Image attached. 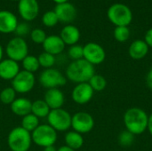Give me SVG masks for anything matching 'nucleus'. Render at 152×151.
<instances>
[{
  "mask_svg": "<svg viewBox=\"0 0 152 151\" xmlns=\"http://www.w3.org/2000/svg\"><path fill=\"white\" fill-rule=\"evenodd\" d=\"M123 120L126 130L133 133L134 136L140 135L148 128L149 115L142 109L133 107L126 109Z\"/></svg>",
  "mask_w": 152,
  "mask_h": 151,
  "instance_id": "obj_1",
  "label": "nucleus"
},
{
  "mask_svg": "<svg viewBox=\"0 0 152 151\" xmlns=\"http://www.w3.org/2000/svg\"><path fill=\"white\" fill-rule=\"evenodd\" d=\"M66 78L69 81L81 84L88 83L90 78L95 74L94 66L85 59L71 61L66 69Z\"/></svg>",
  "mask_w": 152,
  "mask_h": 151,
  "instance_id": "obj_2",
  "label": "nucleus"
},
{
  "mask_svg": "<svg viewBox=\"0 0 152 151\" xmlns=\"http://www.w3.org/2000/svg\"><path fill=\"white\" fill-rule=\"evenodd\" d=\"M32 143L31 133L21 126L12 129L7 136V144L12 151H28Z\"/></svg>",
  "mask_w": 152,
  "mask_h": 151,
  "instance_id": "obj_3",
  "label": "nucleus"
},
{
  "mask_svg": "<svg viewBox=\"0 0 152 151\" xmlns=\"http://www.w3.org/2000/svg\"><path fill=\"white\" fill-rule=\"evenodd\" d=\"M107 16L110 21L116 27H128L133 20V12L131 9L121 3L111 4L107 11Z\"/></svg>",
  "mask_w": 152,
  "mask_h": 151,
  "instance_id": "obj_4",
  "label": "nucleus"
},
{
  "mask_svg": "<svg viewBox=\"0 0 152 151\" xmlns=\"http://www.w3.org/2000/svg\"><path fill=\"white\" fill-rule=\"evenodd\" d=\"M32 142L42 148L48 146H53L58 139L57 132L47 125H39L32 133H31Z\"/></svg>",
  "mask_w": 152,
  "mask_h": 151,
  "instance_id": "obj_5",
  "label": "nucleus"
},
{
  "mask_svg": "<svg viewBox=\"0 0 152 151\" xmlns=\"http://www.w3.org/2000/svg\"><path fill=\"white\" fill-rule=\"evenodd\" d=\"M71 118L69 112L61 108L51 109L47 116V122L56 132H66L71 127Z\"/></svg>",
  "mask_w": 152,
  "mask_h": 151,
  "instance_id": "obj_6",
  "label": "nucleus"
},
{
  "mask_svg": "<svg viewBox=\"0 0 152 151\" xmlns=\"http://www.w3.org/2000/svg\"><path fill=\"white\" fill-rule=\"evenodd\" d=\"M5 53L7 57L17 62L28 55V46L23 37L15 36L9 40L5 46Z\"/></svg>",
  "mask_w": 152,
  "mask_h": 151,
  "instance_id": "obj_7",
  "label": "nucleus"
},
{
  "mask_svg": "<svg viewBox=\"0 0 152 151\" xmlns=\"http://www.w3.org/2000/svg\"><path fill=\"white\" fill-rule=\"evenodd\" d=\"M40 85L48 89L59 88L67 83V78L64 75L56 69H46L39 76Z\"/></svg>",
  "mask_w": 152,
  "mask_h": 151,
  "instance_id": "obj_8",
  "label": "nucleus"
},
{
  "mask_svg": "<svg viewBox=\"0 0 152 151\" xmlns=\"http://www.w3.org/2000/svg\"><path fill=\"white\" fill-rule=\"evenodd\" d=\"M71 127L73 131L81 134L90 133L94 127V119L91 114L86 111L75 113L71 118Z\"/></svg>",
  "mask_w": 152,
  "mask_h": 151,
  "instance_id": "obj_9",
  "label": "nucleus"
},
{
  "mask_svg": "<svg viewBox=\"0 0 152 151\" xmlns=\"http://www.w3.org/2000/svg\"><path fill=\"white\" fill-rule=\"evenodd\" d=\"M36 78L33 73L26 70H20L12 80V87L18 93H29L35 86Z\"/></svg>",
  "mask_w": 152,
  "mask_h": 151,
  "instance_id": "obj_10",
  "label": "nucleus"
},
{
  "mask_svg": "<svg viewBox=\"0 0 152 151\" xmlns=\"http://www.w3.org/2000/svg\"><path fill=\"white\" fill-rule=\"evenodd\" d=\"M84 59L92 65H100L106 59V53L104 48L94 42H89L83 46Z\"/></svg>",
  "mask_w": 152,
  "mask_h": 151,
  "instance_id": "obj_11",
  "label": "nucleus"
},
{
  "mask_svg": "<svg viewBox=\"0 0 152 151\" xmlns=\"http://www.w3.org/2000/svg\"><path fill=\"white\" fill-rule=\"evenodd\" d=\"M18 12L25 21L34 20L39 13V4L37 0H19Z\"/></svg>",
  "mask_w": 152,
  "mask_h": 151,
  "instance_id": "obj_12",
  "label": "nucleus"
},
{
  "mask_svg": "<svg viewBox=\"0 0 152 151\" xmlns=\"http://www.w3.org/2000/svg\"><path fill=\"white\" fill-rule=\"evenodd\" d=\"M94 94V91L88 83L77 84L71 93L72 100L75 103L85 105L91 101Z\"/></svg>",
  "mask_w": 152,
  "mask_h": 151,
  "instance_id": "obj_13",
  "label": "nucleus"
},
{
  "mask_svg": "<svg viewBox=\"0 0 152 151\" xmlns=\"http://www.w3.org/2000/svg\"><path fill=\"white\" fill-rule=\"evenodd\" d=\"M59 21L63 23H69L73 21L77 16V9L75 5L69 2L57 4L53 9Z\"/></svg>",
  "mask_w": 152,
  "mask_h": 151,
  "instance_id": "obj_14",
  "label": "nucleus"
},
{
  "mask_svg": "<svg viewBox=\"0 0 152 151\" xmlns=\"http://www.w3.org/2000/svg\"><path fill=\"white\" fill-rule=\"evenodd\" d=\"M17 16L11 11H0V33L10 34L15 31L18 25Z\"/></svg>",
  "mask_w": 152,
  "mask_h": 151,
  "instance_id": "obj_15",
  "label": "nucleus"
},
{
  "mask_svg": "<svg viewBox=\"0 0 152 151\" xmlns=\"http://www.w3.org/2000/svg\"><path fill=\"white\" fill-rule=\"evenodd\" d=\"M42 44H43L44 52H46L54 56L61 54L64 51L66 46L61 36L57 35L47 36L45 42Z\"/></svg>",
  "mask_w": 152,
  "mask_h": 151,
  "instance_id": "obj_16",
  "label": "nucleus"
},
{
  "mask_svg": "<svg viewBox=\"0 0 152 151\" xmlns=\"http://www.w3.org/2000/svg\"><path fill=\"white\" fill-rule=\"evenodd\" d=\"M20 71L17 61L9 58L0 61V78L4 80H12Z\"/></svg>",
  "mask_w": 152,
  "mask_h": 151,
  "instance_id": "obj_17",
  "label": "nucleus"
},
{
  "mask_svg": "<svg viewBox=\"0 0 152 151\" xmlns=\"http://www.w3.org/2000/svg\"><path fill=\"white\" fill-rule=\"evenodd\" d=\"M44 101L49 106L50 109H57L62 108L65 102V97L61 89L53 88L45 92Z\"/></svg>",
  "mask_w": 152,
  "mask_h": 151,
  "instance_id": "obj_18",
  "label": "nucleus"
},
{
  "mask_svg": "<svg viewBox=\"0 0 152 151\" xmlns=\"http://www.w3.org/2000/svg\"><path fill=\"white\" fill-rule=\"evenodd\" d=\"M60 36L64 42L65 44L67 45H74L77 44V42L80 39V30L78 29L77 27L71 25V24H67L64 26L60 33Z\"/></svg>",
  "mask_w": 152,
  "mask_h": 151,
  "instance_id": "obj_19",
  "label": "nucleus"
},
{
  "mask_svg": "<svg viewBox=\"0 0 152 151\" xmlns=\"http://www.w3.org/2000/svg\"><path fill=\"white\" fill-rule=\"evenodd\" d=\"M149 50L150 47L144 40L137 39L132 42V44H130L128 48V54L133 60L140 61L146 57L149 53Z\"/></svg>",
  "mask_w": 152,
  "mask_h": 151,
  "instance_id": "obj_20",
  "label": "nucleus"
},
{
  "mask_svg": "<svg viewBox=\"0 0 152 151\" xmlns=\"http://www.w3.org/2000/svg\"><path fill=\"white\" fill-rule=\"evenodd\" d=\"M12 112L18 117H25L31 113L32 101L27 98H16L15 101L10 105Z\"/></svg>",
  "mask_w": 152,
  "mask_h": 151,
  "instance_id": "obj_21",
  "label": "nucleus"
},
{
  "mask_svg": "<svg viewBox=\"0 0 152 151\" xmlns=\"http://www.w3.org/2000/svg\"><path fill=\"white\" fill-rule=\"evenodd\" d=\"M65 143L66 146L69 147L74 150H77L82 148L84 145V137L81 133L75 131H69L65 135Z\"/></svg>",
  "mask_w": 152,
  "mask_h": 151,
  "instance_id": "obj_22",
  "label": "nucleus"
},
{
  "mask_svg": "<svg viewBox=\"0 0 152 151\" xmlns=\"http://www.w3.org/2000/svg\"><path fill=\"white\" fill-rule=\"evenodd\" d=\"M51 109L44 100H37L32 102L31 113L38 118L47 117Z\"/></svg>",
  "mask_w": 152,
  "mask_h": 151,
  "instance_id": "obj_23",
  "label": "nucleus"
},
{
  "mask_svg": "<svg viewBox=\"0 0 152 151\" xmlns=\"http://www.w3.org/2000/svg\"><path fill=\"white\" fill-rule=\"evenodd\" d=\"M21 63H22L23 70H26V71L33 73V74L36 71H37L38 69L40 68L38 59H37V57H36L34 55H29V54L27 55L22 60Z\"/></svg>",
  "mask_w": 152,
  "mask_h": 151,
  "instance_id": "obj_24",
  "label": "nucleus"
},
{
  "mask_svg": "<svg viewBox=\"0 0 152 151\" xmlns=\"http://www.w3.org/2000/svg\"><path fill=\"white\" fill-rule=\"evenodd\" d=\"M39 125V118L37 117L35 115H33L32 113L25 116L22 117L21 120V125L20 126L25 129L26 131L29 132L30 133Z\"/></svg>",
  "mask_w": 152,
  "mask_h": 151,
  "instance_id": "obj_25",
  "label": "nucleus"
},
{
  "mask_svg": "<svg viewBox=\"0 0 152 151\" xmlns=\"http://www.w3.org/2000/svg\"><path fill=\"white\" fill-rule=\"evenodd\" d=\"M88 84L91 85V87L94 92H102L107 86V80L103 76L99 74H94L88 81Z\"/></svg>",
  "mask_w": 152,
  "mask_h": 151,
  "instance_id": "obj_26",
  "label": "nucleus"
},
{
  "mask_svg": "<svg viewBox=\"0 0 152 151\" xmlns=\"http://www.w3.org/2000/svg\"><path fill=\"white\" fill-rule=\"evenodd\" d=\"M16 92L11 87H5L0 93V101L5 105H11L16 99Z\"/></svg>",
  "mask_w": 152,
  "mask_h": 151,
  "instance_id": "obj_27",
  "label": "nucleus"
},
{
  "mask_svg": "<svg viewBox=\"0 0 152 151\" xmlns=\"http://www.w3.org/2000/svg\"><path fill=\"white\" fill-rule=\"evenodd\" d=\"M37 59H38L40 67H43L45 69L53 68V66L55 64V61H56L55 56L53 54H50L46 52H43L42 53H40L39 56L37 57Z\"/></svg>",
  "mask_w": 152,
  "mask_h": 151,
  "instance_id": "obj_28",
  "label": "nucleus"
},
{
  "mask_svg": "<svg viewBox=\"0 0 152 151\" xmlns=\"http://www.w3.org/2000/svg\"><path fill=\"white\" fill-rule=\"evenodd\" d=\"M130 34L131 33L128 27H116L114 29V38L119 43L126 42L130 37Z\"/></svg>",
  "mask_w": 152,
  "mask_h": 151,
  "instance_id": "obj_29",
  "label": "nucleus"
},
{
  "mask_svg": "<svg viewBox=\"0 0 152 151\" xmlns=\"http://www.w3.org/2000/svg\"><path fill=\"white\" fill-rule=\"evenodd\" d=\"M42 22L45 27L53 28L59 22V19L53 10L46 11L42 16Z\"/></svg>",
  "mask_w": 152,
  "mask_h": 151,
  "instance_id": "obj_30",
  "label": "nucleus"
},
{
  "mask_svg": "<svg viewBox=\"0 0 152 151\" xmlns=\"http://www.w3.org/2000/svg\"><path fill=\"white\" fill-rule=\"evenodd\" d=\"M68 56L69 59L73 61H77L84 59V49L83 46L80 44H74L69 46L68 50Z\"/></svg>",
  "mask_w": 152,
  "mask_h": 151,
  "instance_id": "obj_31",
  "label": "nucleus"
},
{
  "mask_svg": "<svg viewBox=\"0 0 152 151\" xmlns=\"http://www.w3.org/2000/svg\"><path fill=\"white\" fill-rule=\"evenodd\" d=\"M134 135L128 132L127 130H125L121 132L118 135V143L122 147H130L134 142Z\"/></svg>",
  "mask_w": 152,
  "mask_h": 151,
  "instance_id": "obj_32",
  "label": "nucleus"
},
{
  "mask_svg": "<svg viewBox=\"0 0 152 151\" xmlns=\"http://www.w3.org/2000/svg\"><path fill=\"white\" fill-rule=\"evenodd\" d=\"M29 36H30V39L32 40V42H34L35 44H42L47 36L45 34V31L39 28H33L30 31Z\"/></svg>",
  "mask_w": 152,
  "mask_h": 151,
  "instance_id": "obj_33",
  "label": "nucleus"
},
{
  "mask_svg": "<svg viewBox=\"0 0 152 151\" xmlns=\"http://www.w3.org/2000/svg\"><path fill=\"white\" fill-rule=\"evenodd\" d=\"M30 27L29 25L25 21V22H20V23H18L17 25V28L15 29V33L17 35V36H20V37H23L24 36L28 35L30 33Z\"/></svg>",
  "mask_w": 152,
  "mask_h": 151,
  "instance_id": "obj_34",
  "label": "nucleus"
},
{
  "mask_svg": "<svg viewBox=\"0 0 152 151\" xmlns=\"http://www.w3.org/2000/svg\"><path fill=\"white\" fill-rule=\"evenodd\" d=\"M144 41H145V43L148 44L149 47H151L152 48V28H150V29L145 33Z\"/></svg>",
  "mask_w": 152,
  "mask_h": 151,
  "instance_id": "obj_35",
  "label": "nucleus"
},
{
  "mask_svg": "<svg viewBox=\"0 0 152 151\" xmlns=\"http://www.w3.org/2000/svg\"><path fill=\"white\" fill-rule=\"evenodd\" d=\"M146 85L151 90H152V68L146 76Z\"/></svg>",
  "mask_w": 152,
  "mask_h": 151,
  "instance_id": "obj_36",
  "label": "nucleus"
},
{
  "mask_svg": "<svg viewBox=\"0 0 152 151\" xmlns=\"http://www.w3.org/2000/svg\"><path fill=\"white\" fill-rule=\"evenodd\" d=\"M147 130L149 131L150 134L152 136V113L149 116V122H148V128Z\"/></svg>",
  "mask_w": 152,
  "mask_h": 151,
  "instance_id": "obj_37",
  "label": "nucleus"
},
{
  "mask_svg": "<svg viewBox=\"0 0 152 151\" xmlns=\"http://www.w3.org/2000/svg\"><path fill=\"white\" fill-rule=\"evenodd\" d=\"M57 151H76L74 150H72V149H70L69 147H68V146H66V145H64V146H61V147H60Z\"/></svg>",
  "mask_w": 152,
  "mask_h": 151,
  "instance_id": "obj_38",
  "label": "nucleus"
},
{
  "mask_svg": "<svg viewBox=\"0 0 152 151\" xmlns=\"http://www.w3.org/2000/svg\"><path fill=\"white\" fill-rule=\"evenodd\" d=\"M44 151H57V149L55 148V146H48L44 148Z\"/></svg>",
  "mask_w": 152,
  "mask_h": 151,
  "instance_id": "obj_39",
  "label": "nucleus"
},
{
  "mask_svg": "<svg viewBox=\"0 0 152 151\" xmlns=\"http://www.w3.org/2000/svg\"><path fill=\"white\" fill-rule=\"evenodd\" d=\"M3 56H4V49H3V46L0 44V61L3 60Z\"/></svg>",
  "mask_w": 152,
  "mask_h": 151,
  "instance_id": "obj_40",
  "label": "nucleus"
},
{
  "mask_svg": "<svg viewBox=\"0 0 152 151\" xmlns=\"http://www.w3.org/2000/svg\"><path fill=\"white\" fill-rule=\"evenodd\" d=\"M54 3H56V4H62V3H67V2H69V0H53Z\"/></svg>",
  "mask_w": 152,
  "mask_h": 151,
  "instance_id": "obj_41",
  "label": "nucleus"
},
{
  "mask_svg": "<svg viewBox=\"0 0 152 151\" xmlns=\"http://www.w3.org/2000/svg\"><path fill=\"white\" fill-rule=\"evenodd\" d=\"M11 1H19V0H11Z\"/></svg>",
  "mask_w": 152,
  "mask_h": 151,
  "instance_id": "obj_42",
  "label": "nucleus"
}]
</instances>
